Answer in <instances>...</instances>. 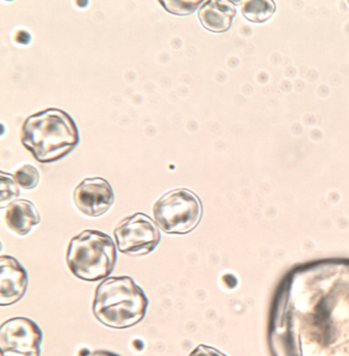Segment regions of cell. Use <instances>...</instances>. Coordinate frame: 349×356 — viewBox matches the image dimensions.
I'll use <instances>...</instances> for the list:
<instances>
[{
    "instance_id": "9c48e42d",
    "label": "cell",
    "mask_w": 349,
    "mask_h": 356,
    "mask_svg": "<svg viewBox=\"0 0 349 356\" xmlns=\"http://www.w3.org/2000/svg\"><path fill=\"white\" fill-rule=\"evenodd\" d=\"M235 16V6L227 0L204 2L199 10V19L203 27L214 33H222L229 30Z\"/></svg>"
},
{
    "instance_id": "2e32d148",
    "label": "cell",
    "mask_w": 349,
    "mask_h": 356,
    "mask_svg": "<svg viewBox=\"0 0 349 356\" xmlns=\"http://www.w3.org/2000/svg\"><path fill=\"white\" fill-rule=\"evenodd\" d=\"M84 356H121L117 355V353H111V351L107 350H97L93 351V353H88V355Z\"/></svg>"
},
{
    "instance_id": "277c9868",
    "label": "cell",
    "mask_w": 349,
    "mask_h": 356,
    "mask_svg": "<svg viewBox=\"0 0 349 356\" xmlns=\"http://www.w3.org/2000/svg\"><path fill=\"white\" fill-rule=\"evenodd\" d=\"M153 214L158 227L166 234H186L202 219V202L192 191L175 188L156 202Z\"/></svg>"
},
{
    "instance_id": "4fadbf2b",
    "label": "cell",
    "mask_w": 349,
    "mask_h": 356,
    "mask_svg": "<svg viewBox=\"0 0 349 356\" xmlns=\"http://www.w3.org/2000/svg\"><path fill=\"white\" fill-rule=\"evenodd\" d=\"M15 178L19 186L24 190H33L38 186L40 175L36 167L32 165H24L15 173Z\"/></svg>"
},
{
    "instance_id": "7a4b0ae2",
    "label": "cell",
    "mask_w": 349,
    "mask_h": 356,
    "mask_svg": "<svg viewBox=\"0 0 349 356\" xmlns=\"http://www.w3.org/2000/svg\"><path fill=\"white\" fill-rule=\"evenodd\" d=\"M147 300L144 291L129 277L106 280L97 288L93 314L111 329H129L144 320Z\"/></svg>"
},
{
    "instance_id": "8fae6325",
    "label": "cell",
    "mask_w": 349,
    "mask_h": 356,
    "mask_svg": "<svg viewBox=\"0 0 349 356\" xmlns=\"http://www.w3.org/2000/svg\"><path fill=\"white\" fill-rule=\"evenodd\" d=\"M276 13V3L272 0H248L243 2L242 14L252 23H264Z\"/></svg>"
},
{
    "instance_id": "9a60e30c",
    "label": "cell",
    "mask_w": 349,
    "mask_h": 356,
    "mask_svg": "<svg viewBox=\"0 0 349 356\" xmlns=\"http://www.w3.org/2000/svg\"><path fill=\"white\" fill-rule=\"evenodd\" d=\"M190 356H227L225 353L213 348V347L207 346V345H198L194 350L190 353Z\"/></svg>"
},
{
    "instance_id": "8992f818",
    "label": "cell",
    "mask_w": 349,
    "mask_h": 356,
    "mask_svg": "<svg viewBox=\"0 0 349 356\" xmlns=\"http://www.w3.org/2000/svg\"><path fill=\"white\" fill-rule=\"evenodd\" d=\"M42 332L33 321L13 318L0 327L1 356H40Z\"/></svg>"
},
{
    "instance_id": "30bf717a",
    "label": "cell",
    "mask_w": 349,
    "mask_h": 356,
    "mask_svg": "<svg viewBox=\"0 0 349 356\" xmlns=\"http://www.w3.org/2000/svg\"><path fill=\"white\" fill-rule=\"evenodd\" d=\"M4 217L8 229L22 236L29 234L41 220L35 205L28 200H17L10 204Z\"/></svg>"
},
{
    "instance_id": "5b68a950",
    "label": "cell",
    "mask_w": 349,
    "mask_h": 356,
    "mask_svg": "<svg viewBox=\"0 0 349 356\" xmlns=\"http://www.w3.org/2000/svg\"><path fill=\"white\" fill-rule=\"evenodd\" d=\"M114 234L119 251L133 256L151 253L161 241L156 223L143 213L132 215L121 221Z\"/></svg>"
},
{
    "instance_id": "ba28073f",
    "label": "cell",
    "mask_w": 349,
    "mask_h": 356,
    "mask_svg": "<svg viewBox=\"0 0 349 356\" xmlns=\"http://www.w3.org/2000/svg\"><path fill=\"white\" fill-rule=\"evenodd\" d=\"M28 275L16 258L0 257V305L8 306L19 302L26 294Z\"/></svg>"
},
{
    "instance_id": "7c38bea8",
    "label": "cell",
    "mask_w": 349,
    "mask_h": 356,
    "mask_svg": "<svg viewBox=\"0 0 349 356\" xmlns=\"http://www.w3.org/2000/svg\"><path fill=\"white\" fill-rule=\"evenodd\" d=\"M1 177V184H0V208L3 209L6 206L17 201V197L19 196V184L17 182L15 175H8V173L1 171L0 173Z\"/></svg>"
},
{
    "instance_id": "6da1fadb",
    "label": "cell",
    "mask_w": 349,
    "mask_h": 356,
    "mask_svg": "<svg viewBox=\"0 0 349 356\" xmlns=\"http://www.w3.org/2000/svg\"><path fill=\"white\" fill-rule=\"evenodd\" d=\"M79 140L72 117L58 108L31 115L22 127V143L40 163L63 159L75 149Z\"/></svg>"
},
{
    "instance_id": "52a82bcc",
    "label": "cell",
    "mask_w": 349,
    "mask_h": 356,
    "mask_svg": "<svg viewBox=\"0 0 349 356\" xmlns=\"http://www.w3.org/2000/svg\"><path fill=\"white\" fill-rule=\"evenodd\" d=\"M74 201L82 213L99 217L109 211L114 204L112 186L102 177L86 178L74 192Z\"/></svg>"
},
{
    "instance_id": "3957f363",
    "label": "cell",
    "mask_w": 349,
    "mask_h": 356,
    "mask_svg": "<svg viewBox=\"0 0 349 356\" xmlns=\"http://www.w3.org/2000/svg\"><path fill=\"white\" fill-rule=\"evenodd\" d=\"M114 241L108 234L88 229L74 236L67 252V264L77 279L97 282L109 277L116 264Z\"/></svg>"
},
{
    "instance_id": "5bb4252c",
    "label": "cell",
    "mask_w": 349,
    "mask_h": 356,
    "mask_svg": "<svg viewBox=\"0 0 349 356\" xmlns=\"http://www.w3.org/2000/svg\"><path fill=\"white\" fill-rule=\"evenodd\" d=\"M167 12L170 14L177 15V16H188L192 15L200 4H203V1H169L164 0L160 1Z\"/></svg>"
}]
</instances>
